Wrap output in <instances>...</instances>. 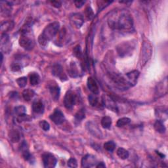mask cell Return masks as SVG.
Listing matches in <instances>:
<instances>
[{"label": "cell", "instance_id": "1", "mask_svg": "<svg viewBox=\"0 0 168 168\" xmlns=\"http://www.w3.org/2000/svg\"><path fill=\"white\" fill-rule=\"evenodd\" d=\"M108 25L113 30L124 32L133 30V20L131 14L127 11H120L114 13L108 19Z\"/></svg>", "mask_w": 168, "mask_h": 168}, {"label": "cell", "instance_id": "2", "mask_svg": "<svg viewBox=\"0 0 168 168\" xmlns=\"http://www.w3.org/2000/svg\"><path fill=\"white\" fill-rule=\"evenodd\" d=\"M19 45L26 51L32 50L35 45V39L32 32L31 22H27L23 26L19 39Z\"/></svg>", "mask_w": 168, "mask_h": 168}, {"label": "cell", "instance_id": "3", "mask_svg": "<svg viewBox=\"0 0 168 168\" xmlns=\"http://www.w3.org/2000/svg\"><path fill=\"white\" fill-rule=\"evenodd\" d=\"M60 24L58 22H54L46 26L42 33L40 34L38 38V43L42 46L47 45V44L53 39L58 34L59 30Z\"/></svg>", "mask_w": 168, "mask_h": 168}, {"label": "cell", "instance_id": "4", "mask_svg": "<svg viewBox=\"0 0 168 168\" xmlns=\"http://www.w3.org/2000/svg\"><path fill=\"white\" fill-rule=\"evenodd\" d=\"M110 78H111L115 85H116L117 88L120 89H127L130 86L129 82H127V79L124 78L120 74H112L111 75H110Z\"/></svg>", "mask_w": 168, "mask_h": 168}, {"label": "cell", "instance_id": "5", "mask_svg": "<svg viewBox=\"0 0 168 168\" xmlns=\"http://www.w3.org/2000/svg\"><path fill=\"white\" fill-rule=\"evenodd\" d=\"M152 52V46L148 42H144L143 45V49L141 51V65H145L146 62L149 60L151 57Z\"/></svg>", "mask_w": 168, "mask_h": 168}, {"label": "cell", "instance_id": "6", "mask_svg": "<svg viewBox=\"0 0 168 168\" xmlns=\"http://www.w3.org/2000/svg\"><path fill=\"white\" fill-rule=\"evenodd\" d=\"M135 45H133V43L125 42L118 46L117 52L120 57H125L131 53Z\"/></svg>", "mask_w": 168, "mask_h": 168}, {"label": "cell", "instance_id": "7", "mask_svg": "<svg viewBox=\"0 0 168 168\" xmlns=\"http://www.w3.org/2000/svg\"><path fill=\"white\" fill-rule=\"evenodd\" d=\"M76 95L75 94V93L71 90L67 91L65 97V99H64L65 107L67 109H72L76 104Z\"/></svg>", "mask_w": 168, "mask_h": 168}, {"label": "cell", "instance_id": "8", "mask_svg": "<svg viewBox=\"0 0 168 168\" xmlns=\"http://www.w3.org/2000/svg\"><path fill=\"white\" fill-rule=\"evenodd\" d=\"M43 166L46 168H53L57 164V158L55 156L51 153L47 152L42 155Z\"/></svg>", "mask_w": 168, "mask_h": 168}, {"label": "cell", "instance_id": "9", "mask_svg": "<svg viewBox=\"0 0 168 168\" xmlns=\"http://www.w3.org/2000/svg\"><path fill=\"white\" fill-rule=\"evenodd\" d=\"M97 160L95 156L91 154H87L82 160V167H91L96 166Z\"/></svg>", "mask_w": 168, "mask_h": 168}, {"label": "cell", "instance_id": "10", "mask_svg": "<svg viewBox=\"0 0 168 168\" xmlns=\"http://www.w3.org/2000/svg\"><path fill=\"white\" fill-rule=\"evenodd\" d=\"M52 73H53V75L61 80L62 82H65L68 79L67 76L60 65H55L53 66V69H52Z\"/></svg>", "mask_w": 168, "mask_h": 168}, {"label": "cell", "instance_id": "11", "mask_svg": "<svg viewBox=\"0 0 168 168\" xmlns=\"http://www.w3.org/2000/svg\"><path fill=\"white\" fill-rule=\"evenodd\" d=\"M50 119L56 125H61L65 121V115L59 109H55L53 113L50 116Z\"/></svg>", "mask_w": 168, "mask_h": 168}, {"label": "cell", "instance_id": "12", "mask_svg": "<svg viewBox=\"0 0 168 168\" xmlns=\"http://www.w3.org/2000/svg\"><path fill=\"white\" fill-rule=\"evenodd\" d=\"M71 25L76 28H79L84 22L83 16L79 13H74L70 16Z\"/></svg>", "mask_w": 168, "mask_h": 168}, {"label": "cell", "instance_id": "13", "mask_svg": "<svg viewBox=\"0 0 168 168\" xmlns=\"http://www.w3.org/2000/svg\"><path fill=\"white\" fill-rule=\"evenodd\" d=\"M48 88L49 89L52 98H53V99L55 101H57L59 98L60 93H61V89L59 85H57L55 82H53L51 84H49Z\"/></svg>", "mask_w": 168, "mask_h": 168}, {"label": "cell", "instance_id": "14", "mask_svg": "<svg viewBox=\"0 0 168 168\" xmlns=\"http://www.w3.org/2000/svg\"><path fill=\"white\" fill-rule=\"evenodd\" d=\"M1 46L2 49L6 53H9L11 49L10 39L7 34H2L1 37Z\"/></svg>", "mask_w": 168, "mask_h": 168}, {"label": "cell", "instance_id": "15", "mask_svg": "<svg viewBox=\"0 0 168 168\" xmlns=\"http://www.w3.org/2000/svg\"><path fill=\"white\" fill-rule=\"evenodd\" d=\"M139 76V72L137 70H133L126 74V79L129 82L130 86L135 85L137 84V79Z\"/></svg>", "mask_w": 168, "mask_h": 168}, {"label": "cell", "instance_id": "16", "mask_svg": "<svg viewBox=\"0 0 168 168\" xmlns=\"http://www.w3.org/2000/svg\"><path fill=\"white\" fill-rule=\"evenodd\" d=\"M45 107L43 103L40 100H35L32 104V111L36 114H42L44 112Z\"/></svg>", "mask_w": 168, "mask_h": 168}, {"label": "cell", "instance_id": "17", "mask_svg": "<svg viewBox=\"0 0 168 168\" xmlns=\"http://www.w3.org/2000/svg\"><path fill=\"white\" fill-rule=\"evenodd\" d=\"M87 85H88V89L93 93V94L98 95L99 93V89L98 86L96 82V81L92 77H89L87 82Z\"/></svg>", "mask_w": 168, "mask_h": 168}, {"label": "cell", "instance_id": "18", "mask_svg": "<svg viewBox=\"0 0 168 168\" xmlns=\"http://www.w3.org/2000/svg\"><path fill=\"white\" fill-rule=\"evenodd\" d=\"M20 150L22 152V154L23 158L26 161H32V156L30 153V151H29L28 149V144L26 143V141H24L20 146Z\"/></svg>", "mask_w": 168, "mask_h": 168}, {"label": "cell", "instance_id": "19", "mask_svg": "<svg viewBox=\"0 0 168 168\" xmlns=\"http://www.w3.org/2000/svg\"><path fill=\"white\" fill-rule=\"evenodd\" d=\"M11 4L8 2H1V13L2 15L7 16L11 12Z\"/></svg>", "mask_w": 168, "mask_h": 168}, {"label": "cell", "instance_id": "20", "mask_svg": "<svg viewBox=\"0 0 168 168\" xmlns=\"http://www.w3.org/2000/svg\"><path fill=\"white\" fill-rule=\"evenodd\" d=\"M9 138L11 142L18 143L20 141V135L19 132L17 130L12 129L9 133Z\"/></svg>", "mask_w": 168, "mask_h": 168}, {"label": "cell", "instance_id": "21", "mask_svg": "<svg viewBox=\"0 0 168 168\" xmlns=\"http://www.w3.org/2000/svg\"><path fill=\"white\" fill-rule=\"evenodd\" d=\"M13 26L14 22L13 21H5L1 25V31L3 34H6V32L11 30Z\"/></svg>", "mask_w": 168, "mask_h": 168}, {"label": "cell", "instance_id": "22", "mask_svg": "<svg viewBox=\"0 0 168 168\" xmlns=\"http://www.w3.org/2000/svg\"><path fill=\"white\" fill-rule=\"evenodd\" d=\"M155 130L160 133H164L166 132V127L161 120H156L154 124Z\"/></svg>", "mask_w": 168, "mask_h": 168}, {"label": "cell", "instance_id": "23", "mask_svg": "<svg viewBox=\"0 0 168 168\" xmlns=\"http://www.w3.org/2000/svg\"><path fill=\"white\" fill-rule=\"evenodd\" d=\"M35 95V93L30 89H25L22 92V97L26 101H30Z\"/></svg>", "mask_w": 168, "mask_h": 168}, {"label": "cell", "instance_id": "24", "mask_svg": "<svg viewBox=\"0 0 168 168\" xmlns=\"http://www.w3.org/2000/svg\"><path fill=\"white\" fill-rule=\"evenodd\" d=\"M66 30H65V28H62V30L59 32V35H58V38L55 41V42H57V45L61 46L62 45L64 40H65L66 38Z\"/></svg>", "mask_w": 168, "mask_h": 168}, {"label": "cell", "instance_id": "25", "mask_svg": "<svg viewBox=\"0 0 168 168\" xmlns=\"http://www.w3.org/2000/svg\"><path fill=\"white\" fill-rule=\"evenodd\" d=\"M69 75L72 78H76L78 76V68L76 63L72 62L70 65V70H69Z\"/></svg>", "mask_w": 168, "mask_h": 168}, {"label": "cell", "instance_id": "26", "mask_svg": "<svg viewBox=\"0 0 168 168\" xmlns=\"http://www.w3.org/2000/svg\"><path fill=\"white\" fill-rule=\"evenodd\" d=\"M101 125L103 128L109 129L112 125V119L109 116L103 117L101 120Z\"/></svg>", "mask_w": 168, "mask_h": 168}, {"label": "cell", "instance_id": "27", "mask_svg": "<svg viewBox=\"0 0 168 168\" xmlns=\"http://www.w3.org/2000/svg\"><path fill=\"white\" fill-rule=\"evenodd\" d=\"M40 80V78L39 74L36 72L31 73L30 75V84L33 86L39 84Z\"/></svg>", "mask_w": 168, "mask_h": 168}, {"label": "cell", "instance_id": "28", "mask_svg": "<svg viewBox=\"0 0 168 168\" xmlns=\"http://www.w3.org/2000/svg\"><path fill=\"white\" fill-rule=\"evenodd\" d=\"M117 155L118 156V157L121 158V160H125L129 157V154L127 150L123 148H120L117 150Z\"/></svg>", "mask_w": 168, "mask_h": 168}, {"label": "cell", "instance_id": "29", "mask_svg": "<svg viewBox=\"0 0 168 168\" xmlns=\"http://www.w3.org/2000/svg\"><path fill=\"white\" fill-rule=\"evenodd\" d=\"M89 102L92 107H97L98 104V98L95 94H91L88 97Z\"/></svg>", "mask_w": 168, "mask_h": 168}, {"label": "cell", "instance_id": "30", "mask_svg": "<svg viewBox=\"0 0 168 168\" xmlns=\"http://www.w3.org/2000/svg\"><path fill=\"white\" fill-rule=\"evenodd\" d=\"M131 122V120L128 118H121L119 119L116 123V125L118 127H121L129 124Z\"/></svg>", "mask_w": 168, "mask_h": 168}, {"label": "cell", "instance_id": "31", "mask_svg": "<svg viewBox=\"0 0 168 168\" xmlns=\"http://www.w3.org/2000/svg\"><path fill=\"white\" fill-rule=\"evenodd\" d=\"M116 148V144L113 141H108L104 144V148L108 152H113Z\"/></svg>", "mask_w": 168, "mask_h": 168}, {"label": "cell", "instance_id": "32", "mask_svg": "<svg viewBox=\"0 0 168 168\" xmlns=\"http://www.w3.org/2000/svg\"><path fill=\"white\" fill-rule=\"evenodd\" d=\"M26 109L24 106H19L15 108V113L17 116H20L24 115L26 114Z\"/></svg>", "mask_w": 168, "mask_h": 168}, {"label": "cell", "instance_id": "33", "mask_svg": "<svg viewBox=\"0 0 168 168\" xmlns=\"http://www.w3.org/2000/svg\"><path fill=\"white\" fill-rule=\"evenodd\" d=\"M85 117V110L84 109H81L75 115V118H76V121H82L83 119H84Z\"/></svg>", "mask_w": 168, "mask_h": 168}, {"label": "cell", "instance_id": "34", "mask_svg": "<svg viewBox=\"0 0 168 168\" xmlns=\"http://www.w3.org/2000/svg\"><path fill=\"white\" fill-rule=\"evenodd\" d=\"M16 82L20 88H25V87L27 84V78L26 77L19 78L16 80Z\"/></svg>", "mask_w": 168, "mask_h": 168}, {"label": "cell", "instance_id": "35", "mask_svg": "<svg viewBox=\"0 0 168 168\" xmlns=\"http://www.w3.org/2000/svg\"><path fill=\"white\" fill-rule=\"evenodd\" d=\"M85 16L89 20H91L93 18V16H94L93 11L92 9L90 7H86L85 11Z\"/></svg>", "mask_w": 168, "mask_h": 168}, {"label": "cell", "instance_id": "36", "mask_svg": "<svg viewBox=\"0 0 168 168\" xmlns=\"http://www.w3.org/2000/svg\"><path fill=\"white\" fill-rule=\"evenodd\" d=\"M39 125L40 127H41V128L43 130H44L45 131H49V129H50V125H49V124L48 122V121H46L45 120L40 121L39 123Z\"/></svg>", "mask_w": 168, "mask_h": 168}, {"label": "cell", "instance_id": "37", "mask_svg": "<svg viewBox=\"0 0 168 168\" xmlns=\"http://www.w3.org/2000/svg\"><path fill=\"white\" fill-rule=\"evenodd\" d=\"M73 53L75 56L78 57V59H81V58L82 57V50H81V48H80L79 45H77L76 47L74 49Z\"/></svg>", "mask_w": 168, "mask_h": 168}, {"label": "cell", "instance_id": "38", "mask_svg": "<svg viewBox=\"0 0 168 168\" xmlns=\"http://www.w3.org/2000/svg\"><path fill=\"white\" fill-rule=\"evenodd\" d=\"M68 166L70 167H78V163L77 161L75 158H70L68 161Z\"/></svg>", "mask_w": 168, "mask_h": 168}, {"label": "cell", "instance_id": "39", "mask_svg": "<svg viewBox=\"0 0 168 168\" xmlns=\"http://www.w3.org/2000/svg\"><path fill=\"white\" fill-rule=\"evenodd\" d=\"M29 120H30V118H29L28 115H26V114L24 115L20 116H18V118H17V121H18L19 122H20V123L22 122V121Z\"/></svg>", "mask_w": 168, "mask_h": 168}, {"label": "cell", "instance_id": "40", "mask_svg": "<svg viewBox=\"0 0 168 168\" xmlns=\"http://www.w3.org/2000/svg\"><path fill=\"white\" fill-rule=\"evenodd\" d=\"M85 1H75L74 4L77 8H81L85 4Z\"/></svg>", "mask_w": 168, "mask_h": 168}, {"label": "cell", "instance_id": "41", "mask_svg": "<svg viewBox=\"0 0 168 168\" xmlns=\"http://www.w3.org/2000/svg\"><path fill=\"white\" fill-rule=\"evenodd\" d=\"M51 3L52 5H53V7H57V8L61 7V5H62L61 2L59 1H53V2H51Z\"/></svg>", "mask_w": 168, "mask_h": 168}, {"label": "cell", "instance_id": "42", "mask_svg": "<svg viewBox=\"0 0 168 168\" xmlns=\"http://www.w3.org/2000/svg\"><path fill=\"white\" fill-rule=\"evenodd\" d=\"M97 167H105L106 166L104 164L103 162H101V163H98V165H96Z\"/></svg>", "mask_w": 168, "mask_h": 168}]
</instances>
